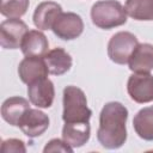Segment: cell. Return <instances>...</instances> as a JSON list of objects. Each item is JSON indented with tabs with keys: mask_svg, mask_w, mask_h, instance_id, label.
<instances>
[{
	"mask_svg": "<svg viewBox=\"0 0 153 153\" xmlns=\"http://www.w3.org/2000/svg\"><path fill=\"white\" fill-rule=\"evenodd\" d=\"M128 109L120 102L106 103L99 114L97 140L106 149H117L127 141Z\"/></svg>",
	"mask_w": 153,
	"mask_h": 153,
	"instance_id": "obj_1",
	"label": "cell"
},
{
	"mask_svg": "<svg viewBox=\"0 0 153 153\" xmlns=\"http://www.w3.org/2000/svg\"><path fill=\"white\" fill-rule=\"evenodd\" d=\"M92 110L87 106L85 92L69 85L63 88V112L62 120L65 123H84L90 122Z\"/></svg>",
	"mask_w": 153,
	"mask_h": 153,
	"instance_id": "obj_2",
	"label": "cell"
},
{
	"mask_svg": "<svg viewBox=\"0 0 153 153\" xmlns=\"http://www.w3.org/2000/svg\"><path fill=\"white\" fill-rule=\"evenodd\" d=\"M93 25L103 30H111L127 23V12L117 0H100L91 8Z\"/></svg>",
	"mask_w": 153,
	"mask_h": 153,
	"instance_id": "obj_3",
	"label": "cell"
},
{
	"mask_svg": "<svg viewBox=\"0 0 153 153\" xmlns=\"http://www.w3.org/2000/svg\"><path fill=\"white\" fill-rule=\"evenodd\" d=\"M139 44L136 36L129 31H120L111 36L108 43V56L117 65H126Z\"/></svg>",
	"mask_w": 153,
	"mask_h": 153,
	"instance_id": "obj_4",
	"label": "cell"
},
{
	"mask_svg": "<svg viewBox=\"0 0 153 153\" xmlns=\"http://www.w3.org/2000/svg\"><path fill=\"white\" fill-rule=\"evenodd\" d=\"M51 31L62 41H72L82 33L84 20L74 12H62L54 22Z\"/></svg>",
	"mask_w": 153,
	"mask_h": 153,
	"instance_id": "obj_5",
	"label": "cell"
},
{
	"mask_svg": "<svg viewBox=\"0 0 153 153\" xmlns=\"http://www.w3.org/2000/svg\"><path fill=\"white\" fill-rule=\"evenodd\" d=\"M127 92L135 103L153 102V75L149 73L131 74L127 81Z\"/></svg>",
	"mask_w": 153,
	"mask_h": 153,
	"instance_id": "obj_6",
	"label": "cell"
},
{
	"mask_svg": "<svg viewBox=\"0 0 153 153\" xmlns=\"http://www.w3.org/2000/svg\"><path fill=\"white\" fill-rule=\"evenodd\" d=\"M29 31L27 25L19 18H8L0 25V45L4 49H18Z\"/></svg>",
	"mask_w": 153,
	"mask_h": 153,
	"instance_id": "obj_7",
	"label": "cell"
},
{
	"mask_svg": "<svg viewBox=\"0 0 153 153\" xmlns=\"http://www.w3.org/2000/svg\"><path fill=\"white\" fill-rule=\"evenodd\" d=\"M50 120L47 114L38 109H27L22 116L18 127L24 135L33 139L41 136L49 128Z\"/></svg>",
	"mask_w": 153,
	"mask_h": 153,
	"instance_id": "obj_8",
	"label": "cell"
},
{
	"mask_svg": "<svg viewBox=\"0 0 153 153\" xmlns=\"http://www.w3.org/2000/svg\"><path fill=\"white\" fill-rule=\"evenodd\" d=\"M48 74L50 73L44 57L26 56L18 65V75L20 80L26 85L48 78Z\"/></svg>",
	"mask_w": 153,
	"mask_h": 153,
	"instance_id": "obj_9",
	"label": "cell"
},
{
	"mask_svg": "<svg viewBox=\"0 0 153 153\" xmlns=\"http://www.w3.org/2000/svg\"><path fill=\"white\" fill-rule=\"evenodd\" d=\"M27 96L30 103L36 108H50L55 98V87L53 81L48 78H44L29 84Z\"/></svg>",
	"mask_w": 153,
	"mask_h": 153,
	"instance_id": "obj_10",
	"label": "cell"
},
{
	"mask_svg": "<svg viewBox=\"0 0 153 153\" xmlns=\"http://www.w3.org/2000/svg\"><path fill=\"white\" fill-rule=\"evenodd\" d=\"M62 13V7L55 1H43L35 8L32 22L38 30H51L54 22Z\"/></svg>",
	"mask_w": 153,
	"mask_h": 153,
	"instance_id": "obj_11",
	"label": "cell"
},
{
	"mask_svg": "<svg viewBox=\"0 0 153 153\" xmlns=\"http://www.w3.org/2000/svg\"><path fill=\"white\" fill-rule=\"evenodd\" d=\"M20 50L25 56L44 57L49 51V41L41 30H29L22 41Z\"/></svg>",
	"mask_w": 153,
	"mask_h": 153,
	"instance_id": "obj_12",
	"label": "cell"
},
{
	"mask_svg": "<svg viewBox=\"0 0 153 153\" xmlns=\"http://www.w3.org/2000/svg\"><path fill=\"white\" fill-rule=\"evenodd\" d=\"M128 66L134 73H149L153 71V44L139 43L129 57Z\"/></svg>",
	"mask_w": 153,
	"mask_h": 153,
	"instance_id": "obj_13",
	"label": "cell"
},
{
	"mask_svg": "<svg viewBox=\"0 0 153 153\" xmlns=\"http://www.w3.org/2000/svg\"><path fill=\"white\" fill-rule=\"evenodd\" d=\"M27 109H30V104L27 99L19 96L10 97L5 99L1 105V117L8 124L13 127H18L22 116Z\"/></svg>",
	"mask_w": 153,
	"mask_h": 153,
	"instance_id": "obj_14",
	"label": "cell"
},
{
	"mask_svg": "<svg viewBox=\"0 0 153 153\" xmlns=\"http://www.w3.org/2000/svg\"><path fill=\"white\" fill-rule=\"evenodd\" d=\"M91 136L90 122L84 123H65L62 128V139L73 148L84 146Z\"/></svg>",
	"mask_w": 153,
	"mask_h": 153,
	"instance_id": "obj_15",
	"label": "cell"
},
{
	"mask_svg": "<svg viewBox=\"0 0 153 153\" xmlns=\"http://www.w3.org/2000/svg\"><path fill=\"white\" fill-rule=\"evenodd\" d=\"M44 60L47 62L49 73L57 76L67 73L73 65L72 56L63 48H54L49 50L45 54Z\"/></svg>",
	"mask_w": 153,
	"mask_h": 153,
	"instance_id": "obj_16",
	"label": "cell"
},
{
	"mask_svg": "<svg viewBox=\"0 0 153 153\" xmlns=\"http://www.w3.org/2000/svg\"><path fill=\"white\" fill-rule=\"evenodd\" d=\"M133 127L139 137L153 141V105L142 108L133 118Z\"/></svg>",
	"mask_w": 153,
	"mask_h": 153,
	"instance_id": "obj_17",
	"label": "cell"
},
{
	"mask_svg": "<svg viewBox=\"0 0 153 153\" xmlns=\"http://www.w3.org/2000/svg\"><path fill=\"white\" fill-rule=\"evenodd\" d=\"M124 10L134 20H153V0H126Z\"/></svg>",
	"mask_w": 153,
	"mask_h": 153,
	"instance_id": "obj_18",
	"label": "cell"
},
{
	"mask_svg": "<svg viewBox=\"0 0 153 153\" xmlns=\"http://www.w3.org/2000/svg\"><path fill=\"white\" fill-rule=\"evenodd\" d=\"M30 5V0H0V13L6 18L23 17Z\"/></svg>",
	"mask_w": 153,
	"mask_h": 153,
	"instance_id": "obj_19",
	"label": "cell"
},
{
	"mask_svg": "<svg viewBox=\"0 0 153 153\" xmlns=\"http://www.w3.org/2000/svg\"><path fill=\"white\" fill-rule=\"evenodd\" d=\"M73 147L69 146L63 139H51L50 141L47 142V145L43 148L44 153H50V152H63V153H73Z\"/></svg>",
	"mask_w": 153,
	"mask_h": 153,
	"instance_id": "obj_20",
	"label": "cell"
},
{
	"mask_svg": "<svg viewBox=\"0 0 153 153\" xmlns=\"http://www.w3.org/2000/svg\"><path fill=\"white\" fill-rule=\"evenodd\" d=\"M1 151L4 153H25L26 147L24 141L19 139H7L2 141Z\"/></svg>",
	"mask_w": 153,
	"mask_h": 153,
	"instance_id": "obj_21",
	"label": "cell"
}]
</instances>
